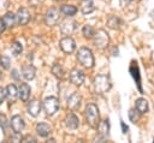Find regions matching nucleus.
Segmentation results:
<instances>
[{
	"label": "nucleus",
	"instance_id": "1",
	"mask_svg": "<svg viewBox=\"0 0 154 143\" xmlns=\"http://www.w3.org/2000/svg\"><path fill=\"white\" fill-rule=\"evenodd\" d=\"M93 85H94V90L96 94H105L111 89L112 83H111V79L107 75L100 73V75H96L94 77Z\"/></svg>",
	"mask_w": 154,
	"mask_h": 143
},
{
	"label": "nucleus",
	"instance_id": "2",
	"mask_svg": "<svg viewBox=\"0 0 154 143\" xmlns=\"http://www.w3.org/2000/svg\"><path fill=\"white\" fill-rule=\"evenodd\" d=\"M84 115L87 119V123L94 127L97 129L99 124H100V114H99V109L94 103H88L84 111Z\"/></svg>",
	"mask_w": 154,
	"mask_h": 143
},
{
	"label": "nucleus",
	"instance_id": "3",
	"mask_svg": "<svg viewBox=\"0 0 154 143\" xmlns=\"http://www.w3.org/2000/svg\"><path fill=\"white\" fill-rule=\"evenodd\" d=\"M77 59H78L81 65H83L84 67H88V68H91L94 66V64H95L94 55H93L91 50L89 48H87V47H81L78 49Z\"/></svg>",
	"mask_w": 154,
	"mask_h": 143
},
{
	"label": "nucleus",
	"instance_id": "4",
	"mask_svg": "<svg viewBox=\"0 0 154 143\" xmlns=\"http://www.w3.org/2000/svg\"><path fill=\"white\" fill-rule=\"evenodd\" d=\"M93 40H94V46L99 49H105L109 43V36L107 31L103 29H99L97 31H95Z\"/></svg>",
	"mask_w": 154,
	"mask_h": 143
},
{
	"label": "nucleus",
	"instance_id": "5",
	"mask_svg": "<svg viewBox=\"0 0 154 143\" xmlns=\"http://www.w3.org/2000/svg\"><path fill=\"white\" fill-rule=\"evenodd\" d=\"M42 107L47 115H53L59 109V100L55 96H48L43 100Z\"/></svg>",
	"mask_w": 154,
	"mask_h": 143
},
{
	"label": "nucleus",
	"instance_id": "6",
	"mask_svg": "<svg viewBox=\"0 0 154 143\" xmlns=\"http://www.w3.org/2000/svg\"><path fill=\"white\" fill-rule=\"evenodd\" d=\"M59 19H60V12H59V10L55 8V7L49 8V10L46 12V14H45V23H46V25H48V26H54V25H57L58 22H59Z\"/></svg>",
	"mask_w": 154,
	"mask_h": 143
},
{
	"label": "nucleus",
	"instance_id": "7",
	"mask_svg": "<svg viewBox=\"0 0 154 143\" xmlns=\"http://www.w3.org/2000/svg\"><path fill=\"white\" fill-rule=\"evenodd\" d=\"M76 29H77V23H76L73 19H71V18H66V19L63 20L61 24H60V31H61V34L65 35V36L72 35Z\"/></svg>",
	"mask_w": 154,
	"mask_h": 143
},
{
	"label": "nucleus",
	"instance_id": "8",
	"mask_svg": "<svg viewBox=\"0 0 154 143\" xmlns=\"http://www.w3.org/2000/svg\"><path fill=\"white\" fill-rule=\"evenodd\" d=\"M59 46H60L61 50H63L64 53H66V54H70V53H72V52L76 49V42H75V40H73L72 37H70V36L63 37V38L60 40V42H59Z\"/></svg>",
	"mask_w": 154,
	"mask_h": 143
},
{
	"label": "nucleus",
	"instance_id": "9",
	"mask_svg": "<svg viewBox=\"0 0 154 143\" xmlns=\"http://www.w3.org/2000/svg\"><path fill=\"white\" fill-rule=\"evenodd\" d=\"M84 79H85V76H84V72L83 71H81L78 68L71 70V72H70V81H71L72 84H75V85H82L83 82H84Z\"/></svg>",
	"mask_w": 154,
	"mask_h": 143
},
{
	"label": "nucleus",
	"instance_id": "10",
	"mask_svg": "<svg viewBox=\"0 0 154 143\" xmlns=\"http://www.w3.org/2000/svg\"><path fill=\"white\" fill-rule=\"evenodd\" d=\"M16 17H17V23H18L19 25H26V24L30 22V18H31L29 11H28L25 7H20V8L17 11Z\"/></svg>",
	"mask_w": 154,
	"mask_h": 143
},
{
	"label": "nucleus",
	"instance_id": "11",
	"mask_svg": "<svg viewBox=\"0 0 154 143\" xmlns=\"http://www.w3.org/2000/svg\"><path fill=\"white\" fill-rule=\"evenodd\" d=\"M40 109H41V103L38 100L34 99V100H30L28 102V107H26V111H28V114L32 118L37 117L38 113H40Z\"/></svg>",
	"mask_w": 154,
	"mask_h": 143
},
{
	"label": "nucleus",
	"instance_id": "12",
	"mask_svg": "<svg viewBox=\"0 0 154 143\" xmlns=\"http://www.w3.org/2000/svg\"><path fill=\"white\" fill-rule=\"evenodd\" d=\"M81 102H82V96L78 93H73L67 99V107L70 109H72V111H76V109L79 108Z\"/></svg>",
	"mask_w": 154,
	"mask_h": 143
},
{
	"label": "nucleus",
	"instance_id": "13",
	"mask_svg": "<svg viewBox=\"0 0 154 143\" xmlns=\"http://www.w3.org/2000/svg\"><path fill=\"white\" fill-rule=\"evenodd\" d=\"M10 124H11V127H12L13 132H20L25 126V123H24V120L20 115H13L11 118Z\"/></svg>",
	"mask_w": 154,
	"mask_h": 143
},
{
	"label": "nucleus",
	"instance_id": "14",
	"mask_svg": "<svg viewBox=\"0 0 154 143\" xmlns=\"http://www.w3.org/2000/svg\"><path fill=\"white\" fill-rule=\"evenodd\" d=\"M129 71H130L131 76L134 77V79H135V82H136V84H137V88H138L140 93L142 94V87H141V76H140V71H138L137 62H135V61H134V62H131Z\"/></svg>",
	"mask_w": 154,
	"mask_h": 143
},
{
	"label": "nucleus",
	"instance_id": "15",
	"mask_svg": "<svg viewBox=\"0 0 154 143\" xmlns=\"http://www.w3.org/2000/svg\"><path fill=\"white\" fill-rule=\"evenodd\" d=\"M65 126H66L67 129H70V130H76V129H78V126H79V120H78L77 115L73 114V113L67 114L66 118H65Z\"/></svg>",
	"mask_w": 154,
	"mask_h": 143
},
{
	"label": "nucleus",
	"instance_id": "16",
	"mask_svg": "<svg viewBox=\"0 0 154 143\" xmlns=\"http://www.w3.org/2000/svg\"><path fill=\"white\" fill-rule=\"evenodd\" d=\"M19 97V91L14 84H8L6 87V99L10 102H14Z\"/></svg>",
	"mask_w": 154,
	"mask_h": 143
},
{
	"label": "nucleus",
	"instance_id": "17",
	"mask_svg": "<svg viewBox=\"0 0 154 143\" xmlns=\"http://www.w3.org/2000/svg\"><path fill=\"white\" fill-rule=\"evenodd\" d=\"M35 73H36V70L32 65H24L22 67V76L24 79L26 81H31L35 78Z\"/></svg>",
	"mask_w": 154,
	"mask_h": 143
},
{
	"label": "nucleus",
	"instance_id": "18",
	"mask_svg": "<svg viewBox=\"0 0 154 143\" xmlns=\"http://www.w3.org/2000/svg\"><path fill=\"white\" fill-rule=\"evenodd\" d=\"M36 132L40 137H47L52 132V127L46 123H38L36 124Z\"/></svg>",
	"mask_w": 154,
	"mask_h": 143
},
{
	"label": "nucleus",
	"instance_id": "19",
	"mask_svg": "<svg viewBox=\"0 0 154 143\" xmlns=\"http://www.w3.org/2000/svg\"><path fill=\"white\" fill-rule=\"evenodd\" d=\"M18 91H19V99L23 102H26L28 99H29V96H30V91H31L30 90V87L26 83H23V84H20Z\"/></svg>",
	"mask_w": 154,
	"mask_h": 143
},
{
	"label": "nucleus",
	"instance_id": "20",
	"mask_svg": "<svg viewBox=\"0 0 154 143\" xmlns=\"http://www.w3.org/2000/svg\"><path fill=\"white\" fill-rule=\"evenodd\" d=\"M95 10L93 0H82L81 1V11L83 14H89Z\"/></svg>",
	"mask_w": 154,
	"mask_h": 143
},
{
	"label": "nucleus",
	"instance_id": "21",
	"mask_svg": "<svg viewBox=\"0 0 154 143\" xmlns=\"http://www.w3.org/2000/svg\"><path fill=\"white\" fill-rule=\"evenodd\" d=\"M135 107H136V109H137L141 114H144V113L148 112V108H149V107H148V101H147L146 99H143V97H140V99L136 100Z\"/></svg>",
	"mask_w": 154,
	"mask_h": 143
},
{
	"label": "nucleus",
	"instance_id": "22",
	"mask_svg": "<svg viewBox=\"0 0 154 143\" xmlns=\"http://www.w3.org/2000/svg\"><path fill=\"white\" fill-rule=\"evenodd\" d=\"M2 20H4L5 25H6V28H12V26H14V24L17 23V17H16V14H13L12 12H7V13L4 14Z\"/></svg>",
	"mask_w": 154,
	"mask_h": 143
},
{
	"label": "nucleus",
	"instance_id": "23",
	"mask_svg": "<svg viewBox=\"0 0 154 143\" xmlns=\"http://www.w3.org/2000/svg\"><path fill=\"white\" fill-rule=\"evenodd\" d=\"M97 129H99V135L103 136L105 138H108V136H109V123H108V120L100 121Z\"/></svg>",
	"mask_w": 154,
	"mask_h": 143
},
{
	"label": "nucleus",
	"instance_id": "24",
	"mask_svg": "<svg viewBox=\"0 0 154 143\" xmlns=\"http://www.w3.org/2000/svg\"><path fill=\"white\" fill-rule=\"evenodd\" d=\"M52 73H53L57 78H59V79H63V78L65 77V71H64L63 66H61L59 62H55V64L52 66Z\"/></svg>",
	"mask_w": 154,
	"mask_h": 143
},
{
	"label": "nucleus",
	"instance_id": "25",
	"mask_svg": "<svg viewBox=\"0 0 154 143\" xmlns=\"http://www.w3.org/2000/svg\"><path fill=\"white\" fill-rule=\"evenodd\" d=\"M60 12L64 13L65 16L71 17V16H75V14L77 13V8H76L73 5H67V4H65V5H63V6L60 7Z\"/></svg>",
	"mask_w": 154,
	"mask_h": 143
},
{
	"label": "nucleus",
	"instance_id": "26",
	"mask_svg": "<svg viewBox=\"0 0 154 143\" xmlns=\"http://www.w3.org/2000/svg\"><path fill=\"white\" fill-rule=\"evenodd\" d=\"M120 24H122L120 19H119L118 17H116V16H111V17H108V19H107V26L111 28V29H113V30L119 29Z\"/></svg>",
	"mask_w": 154,
	"mask_h": 143
},
{
	"label": "nucleus",
	"instance_id": "27",
	"mask_svg": "<svg viewBox=\"0 0 154 143\" xmlns=\"http://www.w3.org/2000/svg\"><path fill=\"white\" fill-rule=\"evenodd\" d=\"M82 34H83L84 37H87V38H93L95 31H94V29H93L91 25L85 24V25H83V28H82Z\"/></svg>",
	"mask_w": 154,
	"mask_h": 143
},
{
	"label": "nucleus",
	"instance_id": "28",
	"mask_svg": "<svg viewBox=\"0 0 154 143\" xmlns=\"http://www.w3.org/2000/svg\"><path fill=\"white\" fill-rule=\"evenodd\" d=\"M11 50H12V54H13L14 56H18V55L22 53V50H23L22 43H20L19 41H14V42L12 43V46H11Z\"/></svg>",
	"mask_w": 154,
	"mask_h": 143
},
{
	"label": "nucleus",
	"instance_id": "29",
	"mask_svg": "<svg viewBox=\"0 0 154 143\" xmlns=\"http://www.w3.org/2000/svg\"><path fill=\"white\" fill-rule=\"evenodd\" d=\"M10 125H11V124H10V121L7 120L6 115H5V114H0V126H1L4 133H6V130L8 129Z\"/></svg>",
	"mask_w": 154,
	"mask_h": 143
},
{
	"label": "nucleus",
	"instance_id": "30",
	"mask_svg": "<svg viewBox=\"0 0 154 143\" xmlns=\"http://www.w3.org/2000/svg\"><path fill=\"white\" fill-rule=\"evenodd\" d=\"M140 115H141V113L137 109H130L129 111V119L132 123H137L140 120Z\"/></svg>",
	"mask_w": 154,
	"mask_h": 143
},
{
	"label": "nucleus",
	"instance_id": "31",
	"mask_svg": "<svg viewBox=\"0 0 154 143\" xmlns=\"http://www.w3.org/2000/svg\"><path fill=\"white\" fill-rule=\"evenodd\" d=\"M23 141V136L20 135V132H13L10 136V143H22Z\"/></svg>",
	"mask_w": 154,
	"mask_h": 143
},
{
	"label": "nucleus",
	"instance_id": "32",
	"mask_svg": "<svg viewBox=\"0 0 154 143\" xmlns=\"http://www.w3.org/2000/svg\"><path fill=\"white\" fill-rule=\"evenodd\" d=\"M0 65L5 68V70H8L10 68V65H11V60L7 55H1L0 56Z\"/></svg>",
	"mask_w": 154,
	"mask_h": 143
},
{
	"label": "nucleus",
	"instance_id": "33",
	"mask_svg": "<svg viewBox=\"0 0 154 143\" xmlns=\"http://www.w3.org/2000/svg\"><path fill=\"white\" fill-rule=\"evenodd\" d=\"M22 143H37V141H36V138L32 135H25L23 137Z\"/></svg>",
	"mask_w": 154,
	"mask_h": 143
},
{
	"label": "nucleus",
	"instance_id": "34",
	"mask_svg": "<svg viewBox=\"0 0 154 143\" xmlns=\"http://www.w3.org/2000/svg\"><path fill=\"white\" fill-rule=\"evenodd\" d=\"M93 143H106V138H105L103 136H101V135H99V136H96V137L94 138V141H93Z\"/></svg>",
	"mask_w": 154,
	"mask_h": 143
},
{
	"label": "nucleus",
	"instance_id": "35",
	"mask_svg": "<svg viewBox=\"0 0 154 143\" xmlns=\"http://www.w3.org/2000/svg\"><path fill=\"white\" fill-rule=\"evenodd\" d=\"M5 97H6V89H4L2 87H0V103L4 102Z\"/></svg>",
	"mask_w": 154,
	"mask_h": 143
},
{
	"label": "nucleus",
	"instance_id": "36",
	"mask_svg": "<svg viewBox=\"0 0 154 143\" xmlns=\"http://www.w3.org/2000/svg\"><path fill=\"white\" fill-rule=\"evenodd\" d=\"M5 29H6V25H5L4 20H2V18H0V34H2L5 31Z\"/></svg>",
	"mask_w": 154,
	"mask_h": 143
},
{
	"label": "nucleus",
	"instance_id": "37",
	"mask_svg": "<svg viewBox=\"0 0 154 143\" xmlns=\"http://www.w3.org/2000/svg\"><path fill=\"white\" fill-rule=\"evenodd\" d=\"M120 126H122V131H123V133H126V132H128V126L125 125L124 121H120Z\"/></svg>",
	"mask_w": 154,
	"mask_h": 143
},
{
	"label": "nucleus",
	"instance_id": "38",
	"mask_svg": "<svg viewBox=\"0 0 154 143\" xmlns=\"http://www.w3.org/2000/svg\"><path fill=\"white\" fill-rule=\"evenodd\" d=\"M11 75H12V77H13L14 79H18V78H19V77H18V72H17V70H16V68H13V70H12V73H11Z\"/></svg>",
	"mask_w": 154,
	"mask_h": 143
},
{
	"label": "nucleus",
	"instance_id": "39",
	"mask_svg": "<svg viewBox=\"0 0 154 143\" xmlns=\"http://www.w3.org/2000/svg\"><path fill=\"white\" fill-rule=\"evenodd\" d=\"M43 143H57V142H55V139H54V138H49V139L45 141Z\"/></svg>",
	"mask_w": 154,
	"mask_h": 143
},
{
	"label": "nucleus",
	"instance_id": "40",
	"mask_svg": "<svg viewBox=\"0 0 154 143\" xmlns=\"http://www.w3.org/2000/svg\"><path fill=\"white\" fill-rule=\"evenodd\" d=\"M1 143H6V142H5V141H2V142H1Z\"/></svg>",
	"mask_w": 154,
	"mask_h": 143
},
{
	"label": "nucleus",
	"instance_id": "41",
	"mask_svg": "<svg viewBox=\"0 0 154 143\" xmlns=\"http://www.w3.org/2000/svg\"><path fill=\"white\" fill-rule=\"evenodd\" d=\"M54 1H61V0H54Z\"/></svg>",
	"mask_w": 154,
	"mask_h": 143
},
{
	"label": "nucleus",
	"instance_id": "42",
	"mask_svg": "<svg viewBox=\"0 0 154 143\" xmlns=\"http://www.w3.org/2000/svg\"><path fill=\"white\" fill-rule=\"evenodd\" d=\"M0 79H1V73H0Z\"/></svg>",
	"mask_w": 154,
	"mask_h": 143
}]
</instances>
